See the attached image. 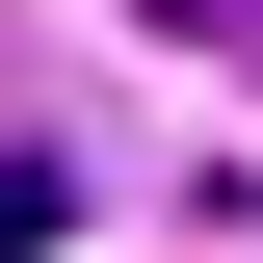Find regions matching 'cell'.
I'll return each mask as SVG.
<instances>
[{"instance_id":"cell-2","label":"cell","mask_w":263,"mask_h":263,"mask_svg":"<svg viewBox=\"0 0 263 263\" xmlns=\"http://www.w3.org/2000/svg\"><path fill=\"white\" fill-rule=\"evenodd\" d=\"M158 27H184V53H263V0H158Z\"/></svg>"},{"instance_id":"cell-1","label":"cell","mask_w":263,"mask_h":263,"mask_svg":"<svg viewBox=\"0 0 263 263\" xmlns=\"http://www.w3.org/2000/svg\"><path fill=\"white\" fill-rule=\"evenodd\" d=\"M27 237H79V158H53V132H0V263H27Z\"/></svg>"}]
</instances>
